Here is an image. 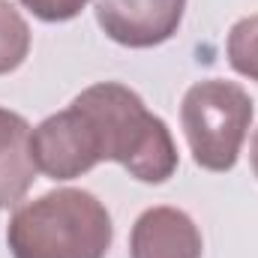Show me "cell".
<instances>
[{
	"label": "cell",
	"instance_id": "cell-10",
	"mask_svg": "<svg viewBox=\"0 0 258 258\" xmlns=\"http://www.w3.org/2000/svg\"><path fill=\"white\" fill-rule=\"evenodd\" d=\"M90 0H21L24 9H30L39 21L48 24H60V21H72L75 15H81V9Z\"/></svg>",
	"mask_w": 258,
	"mask_h": 258
},
{
	"label": "cell",
	"instance_id": "cell-6",
	"mask_svg": "<svg viewBox=\"0 0 258 258\" xmlns=\"http://www.w3.org/2000/svg\"><path fill=\"white\" fill-rule=\"evenodd\" d=\"M204 240L189 213L180 207L144 210L129 234V258H201Z\"/></svg>",
	"mask_w": 258,
	"mask_h": 258
},
{
	"label": "cell",
	"instance_id": "cell-11",
	"mask_svg": "<svg viewBox=\"0 0 258 258\" xmlns=\"http://www.w3.org/2000/svg\"><path fill=\"white\" fill-rule=\"evenodd\" d=\"M249 162H252V171H255V177H258V129H255V135H252V147H249Z\"/></svg>",
	"mask_w": 258,
	"mask_h": 258
},
{
	"label": "cell",
	"instance_id": "cell-4",
	"mask_svg": "<svg viewBox=\"0 0 258 258\" xmlns=\"http://www.w3.org/2000/svg\"><path fill=\"white\" fill-rule=\"evenodd\" d=\"M30 159L39 174L51 180H72L96 168L102 153L90 120L69 102V108L30 129Z\"/></svg>",
	"mask_w": 258,
	"mask_h": 258
},
{
	"label": "cell",
	"instance_id": "cell-1",
	"mask_svg": "<svg viewBox=\"0 0 258 258\" xmlns=\"http://www.w3.org/2000/svg\"><path fill=\"white\" fill-rule=\"evenodd\" d=\"M72 105L90 120L102 162H120L141 183H165L177 171V147L165 120L150 114L126 84L99 81L81 90Z\"/></svg>",
	"mask_w": 258,
	"mask_h": 258
},
{
	"label": "cell",
	"instance_id": "cell-3",
	"mask_svg": "<svg viewBox=\"0 0 258 258\" xmlns=\"http://www.w3.org/2000/svg\"><path fill=\"white\" fill-rule=\"evenodd\" d=\"M252 96L225 78H204L183 93L180 126L195 165L225 174L237 165L240 147L252 126Z\"/></svg>",
	"mask_w": 258,
	"mask_h": 258
},
{
	"label": "cell",
	"instance_id": "cell-7",
	"mask_svg": "<svg viewBox=\"0 0 258 258\" xmlns=\"http://www.w3.org/2000/svg\"><path fill=\"white\" fill-rule=\"evenodd\" d=\"M36 177V165L30 159V123L0 108V207L18 204Z\"/></svg>",
	"mask_w": 258,
	"mask_h": 258
},
{
	"label": "cell",
	"instance_id": "cell-9",
	"mask_svg": "<svg viewBox=\"0 0 258 258\" xmlns=\"http://www.w3.org/2000/svg\"><path fill=\"white\" fill-rule=\"evenodd\" d=\"M225 54L234 72H240L249 81H258V15L240 18L228 30Z\"/></svg>",
	"mask_w": 258,
	"mask_h": 258
},
{
	"label": "cell",
	"instance_id": "cell-8",
	"mask_svg": "<svg viewBox=\"0 0 258 258\" xmlns=\"http://www.w3.org/2000/svg\"><path fill=\"white\" fill-rule=\"evenodd\" d=\"M27 54H30V27L9 0H0V75L15 72L27 60Z\"/></svg>",
	"mask_w": 258,
	"mask_h": 258
},
{
	"label": "cell",
	"instance_id": "cell-2",
	"mask_svg": "<svg viewBox=\"0 0 258 258\" xmlns=\"http://www.w3.org/2000/svg\"><path fill=\"white\" fill-rule=\"evenodd\" d=\"M111 213L87 189H51L21 204L6 225L12 258H105Z\"/></svg>",
	"mask_w": 258,
	"mask_h": 258
},
{
	"label": "cell",
	"instance_id": "cell-5",
	"mask_svg": "<svg viewBox=\"0 0 258 258\" xmlns=\"http://www.w3.org/2000/svg\"><path fill=\"white\" fill-rule=\"evenodd\" d=\"M186 12V0H96V21L108 39L126 48L168 42Z\"/></svg>",
	"mask_w": 258,
	"mask_h": 258
}]
</instances>
